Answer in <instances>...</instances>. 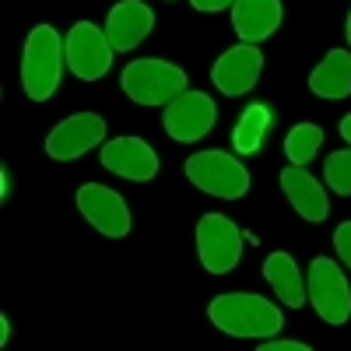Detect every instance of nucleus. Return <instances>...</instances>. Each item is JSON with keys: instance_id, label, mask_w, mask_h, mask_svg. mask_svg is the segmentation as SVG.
Here are the masks:
<instances>
[{"instance_id": "obj_1", "label": "nucleus", "mask_w": 351, "mask_h": 351, "mask_svg": "<svg viewBox=\"0 0 351 351\" xmlns=\"http://www.w3.org/2000/svg\"><path fill=\"white\" fill-rule=\"evenodd\" d=\"M208 316L218 330L232 337H278V330L285 327V316L271 299L246 295V291H225L211 299Z\"/></svg>"}, {"instance_id": "obj_2", "label": "nucleus", "mask_w": 351, "mask_h": 351, "mask_svg": "<svg viewBox=\"0 0 351 351\" xmlns=\"http://www.w3.org/2000/svg\"><path fill=\"white\" fill-rule=\"evenodd\" d=\"M67 64L64 39L53 25H36L21 49V88L32 102H46L56 88Z\"/></svg>"}, {"instance_id": "obj_3", "label": "nucleus", "mask_w": 351, "mask_h": 351, "mask_svg": "<svg viewBox=\"0 0 351 351\" xmlns=\"http://www.w3.org/2000/svg\"><path fill=\"white\" fill-rule=\"evenodd\" d=\"M120 84L137 106H169L180 92H186V74L169 60H134L123 67Z\"/></svg>"}, {"instance_id": "obj_4", "label": "nucleus", "mask_w": 351, "mask_h": 351, "mask_svg": "<svg viewBox=\"0 0 351 351\" xmlns=\"http://www.w3.org/2000/svg\"><path fill=\"white\" fill-rule=\"evenodd\" d=\"M186 176L190 183L211 197L221 200H239L250 190V172L243 162H236L225 152H197L186 158Z\"/></svg>"}, {"instance_id": "obj_5", "label": "nucleus", "mask_w": 351, "mask_h": 351, "mask_svg": "<svg viewBox=\"0 0 351 351\" xmlns=\"http://www.w3.org/2000/svg\"><path fill=\"white\" fill-rule=\"evenodd\" d=\"M64 53H67V67H71L74 77L99 81L112 67L116 46H112L109 32H102L95 21H74V28L64 39Z\"/></svg>"}, {"instance_id": "obj_6", "label": "nucleus", "mask_w": 351, "mask_h": 351, "mask_svg": "<svg viewBox=\"0 0 351 351\" xmlns=\"http://www.w3.org/2000/svg\"><path fill=\"white\" fill-rule=\"evenodd\" d=\"M309 302L319 313V319L330 327H341L351 316V288L344 271L330 256H316L309 263Z\"/></svg>"}, {"instance_id": "obj_7", "label": "nucleus", "mask_w": 351, "mask_h": 351, "mask_svg": "<svg viewBox=\"0 0 351 351\" xmlns=\"http://www.w3.org/2000/svg\"><path fill=\"white\" fill-rule=\"evenodd\" d=\"M197 253L204 271L228 274L243 256V232L225 215H204L197 221Z\"/></svg>"}, {"instance_id": "obj_8", "label": "nucleus", "mask_w": 351, "mask_h": 351, "mask_svg": "<svg viewBox=\"0 0 351 351\" xmlns=\"http://www.w3.org/2000/svg\"><path fill=\"white\" fill-rule=\"evenodd\" d=\"M165 120V134L180 144H193L200 137H208L215 120H218V109H215V99L208 92H180L162 112Z\"/></svg>"}, {"instance_id": "obj_9", "label": "nucleus", "mask_w": 351, "mask_h": 351, "mask_svg": "<svg viewBox=\"0 0 351 351\" xmlns=\"http://www.w3.org/2000/svg\"><path fill=\"white\" fill-rule=\"evenodd\" d=\"M102 137H106V120L99 112H74L64 123H56L53 134L46 137V155L53 162H74L92 152L95 144H102Z\"/></svg>"}, {"instance_id": "obj_10", "label": "nucleus", "mask_w": 351, "mask_h": 351, "mask_svg": "<svg viewBox=\"0 0 351 351\" xmlns=\"http://www.w3.org/2000/svg\"><path fill=\"white\" fill-rule=\"evenodd\" d=\"M77 211L92 221V228H99L109 239H123L130 232V221H134L127 200L102 183H84L77 190Z\"/></svg>"}, {"instance_id": "obj_11", "label": "nucleus", "mask_w": 351, "mask_h": 351, "mask_svg": "<svg viewBox=\"0 0 351 351\" xmlns=\"http://www.w3.org/2000/svg\"><path fill=\"white\" fill-rule=\"evenodd\" d=\"M260 71H263V53L256 49V43H239L218 56V64L211 67V81L218 84L221 95H246L260 81Z\"/></svg>"}, {"instance_id": "obj_12", "label": "nucleus", "mask_w": 351, "mask_h": 351, "mask_svg": "<svg viewBox=\"0 0 351 351\" xmlns=\"http://www.w3.org/2000/svg\"><path fill=\"white\" fill-rule=\"evenodd\" d=\"M102 165L109 172H116L120 180H134V183H148L158 176V155L148 141L141 137H116L102 144Z\"/></svg>"}, {"instance_id": "obj_13", "label": "nucleus", "mask_w": 351, "mask_h": 351, "mask_svg": "<svg viewBox=\"0 0 351 351\" xmlns=\"http://www.w3.org/2000/svg\"><path fill=\"white\" fill-rule=\"evenodd\" d=\"M155 28V11L144 0H120L109 18H106V32L116 49H137Z\"/></svg>"}, {"instance_id": "obj_14", "label": "nucleus", "mask_w": 351, "mask_h": 351, "mask_svg": "<svg viewBox=\"0 0 351 351\" xmlns=\"http://www.w3.org/2000/svg\"><path fill=\"white\" fill-rule=\"evenodd\" d=\"M281 190L288 193L291 208H295L306 221H324V218L330 215L327 190L306 172V165H295V162H291V165L281 172Z\"/></svg>"}, {"instance_id": "obj_15", "label": "nucleus", "mask_w": 351, "mask_h": 351, "mask_svg": "<svg viewBox=\"0 0 351 351\" xmlns=\"http://www.w3.org/2000/svg\"><path fill=\"white\" fill-rule=\"evenodd\" d=\"M281 0H236L232 4V28L243 43H263L281 25Z\"/></svg>"}, {"instance_id": "obj_16", "label": "nucleus", "mask_w": 351, "mask_h": 351, "mask_svg": "<svg viewBox=\"0 0 351 351\" xmlns=\"http://www.w3.org/2000/svg\"><path fill=\"white\" fill-rule=\"evenodd\" d=\"M309 88L313 95L337 102L351 95V53L348 49H330L324 60L316 64V71L309 74Z\"/></svg>"}, {"instance_id": "obj_17", "label": "nucleus", "mask_w": 351, "mask_h": 351, "mask_svg": "<svg viewBox=\"0 0 351 351\" xmlns=\"http://www.w3.org/2000/svg\"><path fill=\"white\" fill-rule=\"evenodd\" d=\"M263 278L271 281L274 295L291 306V309H302L306 302V285H302V274L295 267V260H291V253H271L267 260H263Z\"/></svg>"}, {"instance_id": "obj_18", "label": "nucleus", "mask_w": 351, "mask_h": 351, "mask_svg": "<svg viewBox=\"0 0 351 351\" xmlns=\"http://www.w3.org/2000/svg\"><path fill=\"white\" fill-rule=\"evenodd\" d=\"M271 120H274V112H271L267 102L246 106V112L239 116L236 130H232V144H236V152L239 155H256L260 144H263V134H267V127H271Z\"/></svg>"}, {"instance_id": "obj_19", "label": "nucleus", "mask_w": 351, "mask_h": 351, "mask_svg": "<svg viewBox=\"0 0 351 351\" xmlns=\"http://www.w3.org/2000/svg\"><path fill=\"white\" fill-rule=\"evenodd\" d=\"M319 144H324V130H319L316 123H299V127H291V134L285 137V155H288V162L306 165L319 152Z\"/></svg>"}, {"instance_id": "obj_20", "label": "nucleus", "mask_w": 351, "mask_h": 351, "mask_svg": "<svg viewBox=\"0 0 351 351\" xmlns=\"http://www.w3.org/2000/svg\"><path fill=\"white\" fill-rule=\"evenodd\" d=\"M324 176L334 193L341 197H351V148L344 152H330L327 162H324Z\"/></svg>"}, {"instance_id": "obj_21", "label": "nucleus", "mask_w": 351, "mask_h": 351, "mask_svg": "<svg viewBox=\"0 0 351 351\" xmlns=\"http://www.w3.org/2000/svg\"><path fill=\"white\" fill-rule=\"evenodd\" d=\"M334 246H337V256L348 263V271H351V221L337 225V232H334Z\"/></svg>"}, {"instance_id": "obj_22", "label": "nucleus", "mask_w": 351, "mask_h": 351, "mask_svg": "<svg viewBox=\"0 0 351 351\" xmlns=\"http://www.w3.org/2000/svg\"><path fill=\"white\" fill-rule=\"evenodd\" d=\"M260 351H309V344H302V341H281V337H263Z\"/></svg>"}, {"instance_id": "obj_23", "label": "nucleus", "mask_w": 351, "mask_h": 351, "mask_svg": "<svg viewBox=\"0 0 351 351\" xmlns=\"http://www.w3.org/2000/svg\"><path fill=\"white\" fill-rule=\"evenodd\" d=\"M190 4H193V11H200V14H215V11L232 8L236 0H190Z\"/></svg>"}, {"instance_id": "obj_24", "label": "nucleus", "mask_w": 351, "mask_h": 351, "mask_svg": "<svg viewBox=\"0 0 351 351\" xmlns=\"http://www.w3.org/2000/svg\"><path fill=\"white\" fill-rule=\"evenodd\" d=\"M341 137H344V141L351 144V112H348L344 120H341Z\"/></svg>"}, {"instance_id": "obj_25", "label": "nucleus", "mask_w": 351, "mask_h": 351, "mask_svg": "<svg viewBox=\"0 0 351 351\" xmlns=\"http://www.w3.org/2000/svg\"><path fill=\"white\" fill-rule=\"evenodd\" d=\"M8 337H11V324H8V316H4V319H0V341L8 344Z\"/></svg>"}, {"instance_id": "obj_26", "label": "nucleus", "mask_w": 351, "mask_h": 351, "mask_svg": "<svg viewBox=\"0 0 351 351\" xmlns=\"http://www.w3.org/2000/svg\"><path fill=\"white\" fill-rule=\"evenodd\" d=\"M348 43H351V11H348Z\"/></svg>"}]
</instances>
